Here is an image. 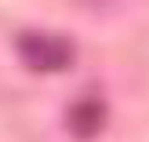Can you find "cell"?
Wrapping results in <instances>:
<instances>
[{
  "label": "cell",
  "mask_w": 149,
  "mask_h": 142,
  "mask_svg": "<svg viewBox=\"0 0 149 142\" xmlns=\"http://www.w3.org/2000/svg\"><path fill=\"white\" fill-rule=\"evenodd\" d=\"M18 55L36 73H58L73 62V44L62 40V36H51V33H22Z\"/></svg>",
  "instance_id": "cell-1"
},
{
  "label": "cell",
  "mask_w": 149,
  "mask_h": 142,
  "mask_svg": "<svg viewBox=\"0 0 149 142\" xmlns=\"http://www.w3.org/2000/svg\"><path fill=\"white\" fill-rule=\"evenodd\" d=\"M102 120H106V109L98 106V102H80L77 109H73V120H69V131L80 139H91L95 131L102 128Z\"/></svg>",
  "instance_id": "cell-2"
}]
</instances>
